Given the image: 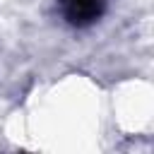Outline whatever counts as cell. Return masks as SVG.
<instances>
[{
	"label": "cell",
	"mask_w": 154,
	"mask_h": 154,
	"mask_svg": "<svg viewBox=\"0 0 154 154\" xmlns=\"http://www.w3.org/2000/svg\"><path fill=\"white\" fill-rule=\"evenodd\" d=\"M106 0H60V10L70 24L84 26L101 17Z\"/></svg>",
	"instance_id": "obj_1"
}]
</instances>
